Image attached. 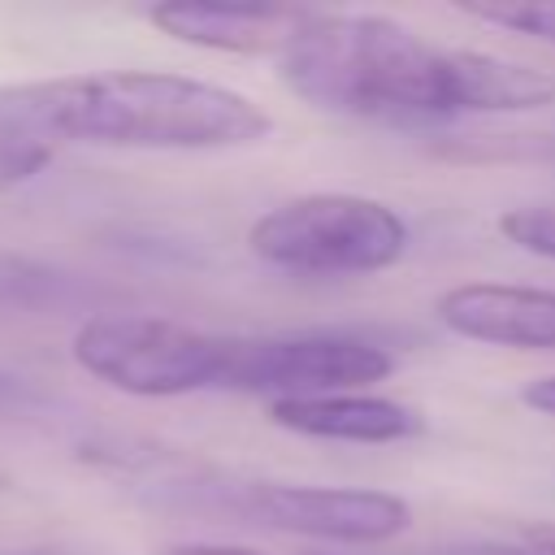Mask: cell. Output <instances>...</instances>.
I'll return each mask as SVG.
<instances>
[{"label": "cell", "instance_id": "6da1fadb", "mask_svg": "<svg viewBox=\"0 0 555 555\" xmlns=\"http://www.w3.org/2000/svg\"><path fill=\"white\" fill-rule=\"evenodd\" d=\"M308 104L369 121H442L460 113H529L555 100V74L468 48H438L373 13H312L278 56Z\"/></svg>", "mask_w": 555, "mask_h": 555}, {"label": "cell", "instance_id": "7a4b0ae2", "mask_svg": "<svg viewBox=\"0 0 555 555\" xmlns=\"http://www.w3.org/2000/svg\"><path fill=\"white\" fill-rule=\"evenodd\" d=\"M0 126L26 130L43 143H104V147H243L260 143L273 121L247 95L147 69L69 74L43 82L0 87Z\"/></svg>", "mask_w": 555, "mask_h": 555}, {"label": "cell", "instance_id": "3957f363", "mask_svg": "<svg viewBox=\"0 0 555 555\" xmlns=\"http://www.w3.org/2000/svg\"><path fill=\"white\" fill-rule=\"evenodd\" d=\"M247 247L286 273H377L408 251V225L369 195H299L264 212Z\"/></svg>", "mask_w": 555, "mask_h": 555}, {"label": "cell", "instance_id": "277c9868", "mask_svg": "<svg viewBox=\"0 0 555 555\" xmlns=\"http://www.w3.org/2000/svg\"><path fill=\"white\" fill-rule=\"evenodd\" d=\"M234 338L143 312H100L74 330V360L113 390L165 399L225 386Z\"/></svg>", "mask_w": 555, "mask_h": 555}, {"label": "cell", "instance_id": "5b68a950", "mask_svg": "<svg viewBox=\"0 0 555 555\" xmlns=\"http://www.w3.org/2000/svg\"><path fill=\"white\" fill-rule=\"evenodd\" d=\"M395 369L390 351L360 338H234L225 390L278 399L351 395L356 386L382 382Z\"/></svg>", "mask_w": 555, "mask_h": 555}, {"label": "cell", "instance_id": "8992f818", "mask_svg": "<svg viewBox=\"0 0 555 555\" xmlns=\"http://www.w3.org/2000/svg\"><path fill=\"white\" fill-rule=\"evenodd\" d=\"M243 512L269 529L334 542H386L412 525V507L399 494L347 486H251Z\"/></svg>", "mask_w": 555, "mask_h": 555}, {"label": "cell", "instance_id": "52a82bcc", "mask_svg": "<svg viewBox=\"0 0 555 555\" xmlns=\"http://www.w3.org/2000/svg\"><path fill=\"white\" fill-rule=\"evenodd\" d=\"M434 312L451 334L473 343L555 351V291L468 282V286H451Z\"/></svg>", "mask_w": 555, "mask_h": 555}, {"label": "cell", "instance_id": "ba28073f", "mask_svg": "<svg viewBox=\"0 0 555 555\" xmlns=\"http://www.w3.org/2000/svg\"><path fill=\"white\" fill-rule=\"evenodd\" d=\"M308 9L286 4H208V0H173L147 9V22L169 39L212 48V52H264L282 56L295 35L308 26Z\"/></svg>", "mask_w": 555, "mask_h": 555}, {"label": "cell", "instance_id": "9c48e42d", "mask_svg": "<svg viewBox=\"0 0 555 555\" xmlns=\"http://www.w3.org/2000/svg\"><path fill=\"white\" fill-rule=\"evenodd\" d=\"M269 421L304 438H338V442H399L421 434L416 408L382 395L278 399L269 403Z\"/></svg>", "mask_w": 555, "mask_h": 555}, {"label": "cell", "instance_id": "30bf717a", "mask_svg": "<svg viewBox=\"0 0 555 555\" xmlns=\"http://www.w3.org/2000/svg\"><path fill=\"white\" fill-rule=\"evenodd\" d=\"M48 160H52V143L35 139L26 130L0 126V191H13L22 182H30Z\"/></svg>", "mask_w": 555, "mask_h": 555}, {"label": "cell", "instance_id": "8fae6325", "mask_svg": "<svg viewBox=\"0 0 555 555\" xmlns=\"http://www.w3.org/2000/svg\"><path fill=\"white\" fill-rule=\"evenodd\" d=\"M468 17L490 22V26H507L520 35H538L555 43V0H520V4H464Z\"/></svg>", "mask_w": 555, "mask_h": 555}, {"label": "cell", "instance_id": "7c38bea8", "mask_svg": "<svg viewBox=\"0 0 555 555\" xmlns=\"http://www.w3.org/2000/svg\"><path fill=\"white\" fill-rule=\"evenodd\" d=\"M499 230L520 251L555 260V208H512L499 217Z\"/></svg>", "mask_w": 555, "mask_h": 555}, {"label": "cell", "instance_id": "4fadbf2b", "mask_svg": "<svg viewBox=\"0 0 555 555\" xmlns=\"http://www.w3.org/2000/svg\"><path fill=\"white\" fill-rule=\"evenodd\" d=\"M48 269L17 260V256H0V299H35V291L48 286Z\"/></svg>", "mask_w": 555, "mask_h": 555}, {"label": "cell", "instance_id": "5bb4252c", "mask_svg": "<svg viewBox=\"0 0 555 555\" xmlns=\"http://www.w3.org/2000/svg\"><path fill=\"white\" fill-rule=\"evenodd\" d=\"M442 555H555V533H529L516 542H468Z\"/></svg>", "mask_w": 555, "mask_h": 555}, {"label": "cell", "instance_id": "9a60e30c", "mask_svg": "<svg viewBox=\"0 0 555 555\" xmlns=\"http://www.w3.org/2000/svg\"><path fill=\"white\" fill-rule=\"evenodd\" d=\"M520 403L533 408V412H542V416H555V377H538V382H529V386L520 390Z\"/></svg>", "mask_w": 555, "mask_h": 555}, {"label": "cell", "instance_id": "2e32d148", "mask_svg": "<svg viewBox=\"0 0 555 555\" xmlns=\"http://www.w3.org/2000/svg\"><path fill=\"white\" fill-rule=\"evenodd\" d=\"M156 555H260V551H247V546H221V542H178V546H165Z\"/></svg>", "mask_w": 555, "mask_h": 555}, {"label": "cell", "instance_id": "e0dca14e", "mask_svg": "<svg viewBox=\"0 0 555 555\" xmlns=\"http://www.w3.org/2000/svg\"><path fill=\"white\" fill-rule=\"evenodd\" d=\"M17 395V386H13V377L9 373H0V399H13Z\"/></svg>", "mask_w": 555, "mask_h": 555}, {"label": "cell", "instance_id": "ac0fdd59", "mask_svg": "<svg viewBox=\"0 0 555 555\" xmlns=\"http://www.w3.org/2000/svg\"><path fill=\"white\" fill-rule=\"evenodd\" d=\"M551 160H555V147H551Z\"/></svg>", "mask_w": 555, "mask_h": 555}]
</instances>
